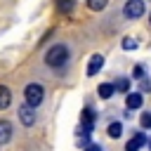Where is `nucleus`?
I'll list each match as a JSON object with an SVG mask.
<instances>
[{"label": "nucleus", "instance_id": "obj_14", "mask_svg": "<svg viewBox=\"0 0 151 151\" xmlns=\"http://www.w3.org/2000/svg\"><path fill=\"white\" fill-rule=\"evenodd\" d=\"M57 7H59V12L71 14L73 12V0H57Z\"/></svg>", "mask_w": 151, "mask_h": 151}, {"label": "nucleus", "instance_id": "obj_19", "mask_svg": "<svg viewBox=\"0 0 151 151\" xmlns=\"http://www.w3.org/2000/svg\"><path fill=\"white\" fill-rule=\"evenodd\" d=\"M83 151H101V149H99V146H97V144H87V146H85V149H83Z\"/></svg>", "mask_w": 151, "mask_h": 151}, {"label": "nucleus", "instance_id": "obj_3", "mask_svg": "<svg viewBox=\"0 0 151 151\" xmlns=\"http://www.w3.org/2000/svg\"><path fill=\"white\" fill-rule=\"evenodd\" d=\"M123 12H125V17H127V19H142V14L146 12L144 0H127V2H125V7H123Z\"/></svg>", "mask_w": 151, "mask_h": 151}, {"label": "nucleus", "instance_id": "obj_7", "mask_svg": "<svg viewBox=\"0 0 151 151\" xmlns=\"http://www.w3.org/2000/svg\"><path fill=\"white\" fill-rule=\"evenodd\" d=\"M142 101H144V94H142V92H127V99H125V104H127V109H130V111H134V109H142Z\"/></svg>", "mask_w": 151, "mask_h": 151}, {"label": "nucleus", "instance_id": "obj_17", "mask_svg": "<svg viewBox=\"0 0 151 151\" xmlns=\"http://www.w3.org/2000/svg\"><path fill=\"white\" fill-rule=\"evenodd\" d=\"M142 127H151V111L142 113Z\"/></svg>", "mask_w": 151, "mask_h": 151}, {"label": "nucleus", "instance_id": "obj_13", "mask_svg": "<svg viewBox=\"0 0 151 151\" xmlns=\"http://www.w3.org/2000/svg\"><path fill=\"white\" fill-rule=\"evenodd\" d=\"M113 87H116L118 92H130V78H118V80L113 83Z\"/></svg>", "mask_w": 151, "mask_h": 151}, {"label": "nucleus", "instance_id": "obj_10", "mask_svg": "<svg viewBox=\"0 0 151 151\" xmlns=\"http://www.w3.org/2000/svg\"><path fill=\"white\" fill-rule=\"evenodd\" d=\"M9 101H12V92H9V87L0 85V111H2V109H7V106H9Z\"/></svg>", "mask_w": 151, "mask_h": 151}, {"label": "nucleus", "instance_id": "obj_15", "mask_svg": "<svg viewBox=\"0 0 151 151\" xmlns=\"http://www.w3.org/2000/svg\"><path fill=\"white\" fill-rule=\"evenodd\" d=\"M106 5H109V0H87V7H90L92 12H101Z\"/></svg>", "mask_w": 151, "mask_h": 151}, {"label": "nucleus", "instance_id": "obj_11", "mask_svg": "<svg viewBox=\"0 0 151 151\" xmlns=\"http://www.w3.org/2000/svg\"><path fill=\"white\" fill-rule=\"evenodd\" d=\"M80 120H83V127L92 130V123H94V111H92V109H85V111H83V116H80Z\"/></svg>", "mask_w": 151, "mask_h": 151}, {"label": "nucleus", "instance_id": "obj_5", "mask_svg": "<svg viewBox=\"0 0 151 151\" xmlns=\"http://www.w3.org/2000/svg\"><path fill=\"white\" fill-rule=\"evenodd\" d=\"M144 144H146V137H144L142 132H134V134L127 139V144H125V151H139Z\"/></svg>", "mask_w": 151, "mask_h": 151}, {"label": "nucleus", "instance_id": "obj_20", "mask_svg": "<svg viewBox=\"0 0 151 151\" xmlns=\"http://www.w3.org/2000/svg\"><path fill=\"white\" fill-rule=\"evenodd\" d=\"M149 149H151V142H149Z\"/></svg>", "mask_w": 151, "mask_h": 151}, {"label": "nucleus", "instance_id": "obj_8", "mask_svg": "<svg viewBox=\"0 0 151 151\" xmlns=\"http://www.w3.org/2000/svg\"><path fill=\"white\" fill-rule=\"evenodd\" d=\"M9 139H12V123L0 120V144H7Z\"/></svg>", "mask_w": 151, "mask_h": 151}, {"label": "nucleus", "instance_id": "obj_1", "mask_svg": "<svg viewBox=\"0 0 151 151\" xmlns=\"http://www.w3.org/2000/svg\"><path fill=\"white\" fill-rule=\"evenodd\" d=\"M45 61H47V66H52V68L66 66V61H68V47H66V45H54V47H50L47 54H45Z\"/></svg>", "mask_w": 151, "mask_h": 151}, {"label": "nucleus", "instance_id": "obj_9", "mask_svg": "<svg viewBox=\"0 0 151 151\" xmlns=\"http://www.w3.org/2000/svg\"><path fill=\"white\" fill-rule=\"evenodd\" d=\"M97 92H99L101 99H111L113 92H116V87H113V83H101V85L97 87Z\"/></svg>", "mask_w": 151, "mask_h": 151}, {"label": "nucleus", "instance_id": "obj_18", "mask_svg": "<svg viewBox=\"0 0 151 151\" xmlns=\"http://www.w3.org/2000/svg\"><path fill=\"white\" fill-rule=\"evenodd\" d=\"M134 78H137V80H142V78H146V71H144L142 66H134Z\"/></svg>", "mask_w": 151, "mask_h": 151}, {"label": "nucleus", "instance_id": "obj_2", "mask_svg": "<svg viewBox=\"0 0 151 151\" xmlns=\"http://www.w3.org/2000/svg\"><path fill=\"white\" fill-rule=\"evenodd\" d=\"M24 97H26V104L35 109L38 104H42V99H45V90H42V85L31 83V85L24 87Z\"/></svg>", "mask_w": 151, "mask_h": 151}, {"label": "nucleus", "instance_id": "obj_16", "mask_svg": "<svg viewBox=\"0 0 151 151\" xmlns=\"http://www.w3.org/2000/svg\"><path fill=\"white\" fill-rule=\"evenodd\" d=\"M134 47H137V40H134L132 35L123 38V50H134Z\"/></svg>", "mask_w": 151, "mask_h": 151}, {"label": "nucleus", "instance_id": "obj_4", "mask_svg": "<svg viewBox=\"0 0 151 151\" xmlns=\"http://www.w3.org/2000/svg\"><path fill=\"white\" fill-rule=\"evenodd\" d=\"M19 120L26 125V127H31L33 123H35V111H33V106H28V104H24L21 109H19Z\"/></svg>", "mask_w": 151, "mask_h": 151}, {"label": "nucleus", "instance_id": "obj_6", "mask_svg": "<svg viewBox=\"0 0 151 151\" xmlns=\"http://www.w3.org/2000/svg\"><path fill=\"white\" fill-rule=\"evenodd\" d=\"M101 66H104V57L101 54H92L90 57V64H87V76H97Z\"/></svg>", "mask_w": 151, "mask_h": 151}, {"label": "nucleus", "instance_id": "obj_21", "mask_svg": "<svg viewBox=\"0 0 151 151\" xmlns=\"http://www.w3.org/2000/svg\"><path fill=\"white\" fill-rule=\"evenodd\" d=\"M149 17H151V14H149ZM149 21H151V19H149Z\"/></svg>", "mask_w": 151, "mask_h": 151}, {"label": "nucleus", "instance_id": "obj_12", "mask_svg": "<svg viewBox=\"0 0 151 151\" xmlns=\"http://www.w3.org/2000/svg\"><path fill=\"white\" fill-rule=\"evenodd\" d=\"M106 132H109V137H111V139H118V137L123 134V125H120V123H111Z\"/></svg>", "mask_w": 151, "mask_h": 151}]
</instances>
